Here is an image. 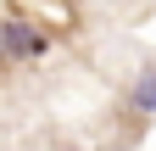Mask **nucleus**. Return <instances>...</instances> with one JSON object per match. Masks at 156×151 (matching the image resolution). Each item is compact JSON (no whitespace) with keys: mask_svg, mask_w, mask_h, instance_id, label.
I'll return each mask as SVG.
<instances>
[{"mask_svg":"<svg viewBox=\"0 0 156 151\" xmlns=\"http://www.w3.org/2000/svg\"><path fill=\"white\" fill-rule=\"evenodd\" d=\"M17 17H23V28H34L39 39L45 34H67L78 23V11H73V0H11Z\"/></svg>","mask_w":156,"mask_h":151,"instance_id":"nucleus-1","label":"nucleus"},{"mask_svg":"<svg viewBox=\"0 0 156 151\" xmlns=\"http://www.w3.org/2000/svg\"><path fill=\"white\" fill-rule=\"evenodd\" d=\"M45 50V39H39L34 28L23 23H0V62H28V56Z\"/></svg>","mask_w":156,"mask_h":151,"instance_id":"nucleus-2","label":"nucleus"},{"mask_svg":"<svg viewBox=\"0 0 156 151\" xmlns=\"http://www.w3.org/2000/svg\"><path fill=\"white\" fill-rule=\"evenodd\" d=\"M140 106H156V79H151V84H140Z\"/></svg>","mask_w":156,"mask_h":151,"instance_id":"nucleus-3","label":"nucleus"}]
</instances>
